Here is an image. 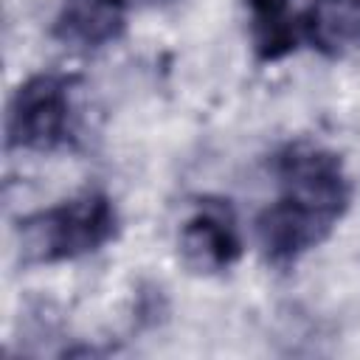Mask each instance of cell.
I'll return each mask as SVG.
<instances>
[{"label":"cell","mask_w":360,"mask_h":360,"mask_svg":"<svg viewBox=\"0 0 360 360\" xmlns=\"http://www.w3.org/2000/svg\"><path fill=\"white\" fill-rule=\"evenodd\" d=\"M115 225V208L104 194H82L70 202L37 211L20 222V259L22 264H53L93 253L112 239Z\"/></svg>","instance_id":"obj_1"},{"label":"cell","mask_w":360,"mask_h":360,"mask_svg":"<svg viewBox=\"0 0 360 360\" xmlns=\"http://www.w3.org/2000/svg\"><path fill=\"white\" fill-rule=\"evenodd\" d=\"M70 132V90L62 76L39 73L17 87L6 112L8 146L51 152Z\"/></svg>","instance_id":"obj_2"},{"label":"cell","mask_w":360,"mask_h":360,"mask_svg":"<svg viewBox=\"0 0 360 360\" xmlns=\"http://www.w3.org/2000/svg\"><path fill=\"white\" fill-rule=\"evenodd\" d=\"M278 177L284 183V197L329 217L332 222L349 205V180L338 155L312 146L295 143L278 158Z\"/></svg>","instance_id":"obj_3"},{"label":"cell","mask_w":360,"mask_h":360,"mask_svg":"<svg viewBox=\"0 0 360 360\" xmlns=\"http://www.w3.org/2000/svg\"><path fill=\"white\" fill-rule=\"evenodd\" d=\"M332 228V219L290 200L281 197L278 202L267 205L256 219V236L264 250V256L276 264H290L309 248L326 239Z\"/></svg>","instance_id":"obj_4"},{"label":"cell","mask_w":360,"mask_h":360,"mask_svg":"<svg viewBox=\"0 0 360 360\" xmlns=\"http://www.w3.org/2000/svg\"><path fill=\"white\" fill-rule=\"evenodd\" d=\"M180 256L194 273H217L239 259V236L222 208H200L180 228Z\"/></svg>","instance_id":"obj_5"},{"label":"cell","mask_w":360,"mask_h":360,"mask_svg":"<svg viewBox=\"0 0 360 360\" xmlns=\"http://www.w3.org/2000/svg\"><path fill=\"white\" fill-rule=\"evenodd\" d=\"M129 0H65L53 34L73 48H98L112 42L124 28Z\"/></svg>","instance_id":"obj_6"},{"label":"cell","mask_w":360,"mask_h":360,"mask_svg":"<svg viewBox=\"0 0 360 360\" xmlns=\"http://www.w3.org/2000/svg\"><path fill=\"white\" fill-rule=\"evenodd\" d=\"M301 22L304 37L326 56L360 51V0H315Z\"/></svg>","instance_id":"obj_7"}]
</instances>
